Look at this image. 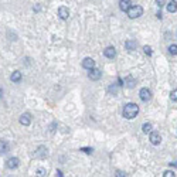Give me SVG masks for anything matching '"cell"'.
<instances>
[{"label":"cell","instance_id":"3","mask_svg":"<svg viewBox=\"0 0 177 177\" xmlns=\"http://www.w3.org/2000/svg\"><path fill=\"white\" fill-rule=\"evenodd\" d=\"M88 76H89V79H92V81H98V79L102 76V72L98 70V68H95V67H94V68H91V70H89Z\"/></svg>","mask_w":177,"mask_h":177},{"label":"cell","instance_id":"28","mask_svg":"<svg viewBox=\"0 0 177 177\" xmlns=\"http://www.w3.org/2000/svg\"><path fill=\"white\" fill-rule=\"evenodd\" d=\"M40 10H41V6H40V4H37V6L34 7V12H40Z\"/></svg>","mask_w":177,"mask_h":177},{"label":"cell","instance_id":"17","mask_svg":"<svg viewBox=\"0 0 177 177\" xmlns=\"http://www.w3.org/2000/svg\"><path fill=\"white\" fill-rule=\"evenodd\" d=\"M10 79H12L13 82H20V81H21V72H20V71H14V72H12Z\"/></svg>","mask_w":177,"mask_h":177},{"label":"cell","instance_id":"31","mask_svg":"<svg viewBox=\"0 0 177 177\" xmlns=\"http://www.w3.org/2000/svg\"><path fill=\"white\" fill-rule=\"evenodd\" d=\"M1 94H3V89L0 88V98H1Z\"/></svg>","mask_w":177,"mask_h":177},{"label":"cell","instance_id":"21","mask_svg":"<svg viewBox=\"0 0 177 177\" xmlns=\"http://www.w3.org/2000/svg\"><path fill=\"white\" fill-rule=\"evenodd\" d=\"M170 99L173 102H177V89H173L170 92Z\"/></svg>","mask_w":177,"mask_h":177},{"label":"cell","instance_id":"10","mask_svg":"<svg viewBox=\"0 0 177 177\" xmlns=\"http://www.w3.org/2000/svg\"><path fill=\"white\" fill-rule=\"evenodd\" d=\"M20 123L24 125V126H28L31 123V118H30V114H23L20 116Z\"/></svg>","mask_w":177,"mask_h":177},{"label":"cell","instance_id":"15","mask_svg":"<svg viewBox=\"0 0 177 177\" xmlns=\"http://www.w3.org/2000/svg\"><path fill=\"white\" fill-rule=\"evenodd\" d=\"M125 47H126L127 51H133V50H136L138 44H136L135 40H126V41H125Z\"/></svg>","mask_w":177,"mask_h":177},{"label":"cell","instance_id":"24","mask_svg":"<svg viewBox=\"0 0 177 177\" xmlns=\"http://www.w3.org/2000/svg\"><path fill=\"white\" fill-rule=\"evenodd\" d=\"M45 174H47V171H45L44 169H38V170H37V176L43 177V176H45Z\"/></svg>","mask_w":177,"mask_h":177},{"label":"cell","instance_id":"2","mask_svg":"<svg viewBox=\"0 0 177 177\" xmlns=\"http://www.w3.org/2000/svg\"><path fill=\"white\" fill-rule=\"evenodd\" d=\"M126 13H127V16H129L130 19H138V17H140V16L143 14V7L139 6V4H136V6H130Z\"/></svg>","mask_w":177,"mask_h":177},{"label":"cell","instance_id":"5","mask_svg":"<svg viewBox=\"0 0 177 177\" xmlns=\"http://www.w3.org/2000/svg\"><path fill=\"white\" fill-rule=\"evenodd\" d=\"M149 140H150V143L154 146L160 145V142H162V136L159 135V132H150V138H149Z\"/></svg>","mask_w":177,"mask_h":177},{"label":"cell","instance_id":"23","mask_svg":"<svg viewBox=\"0 0 177 177\" xmlns=\"http://www.w3.org/2000/svg\"><path fill=\"white\" fill-rule=\"evenodd\" d=\"M145 54H147V55H152V47H149V45H145Z\"/></svg>","mask_w":177,"mask_h":177},{"label":"cell","instance_id":"25","mask_svg":"<svg viewBox=\"0 0 177 177\" xmlns=\"http://www.w3.org/2000/svg\"><path fill=\"white\" fill-rule=\"evenodd\" d=\"M156 4H157L159 9H160V7H163L166 4V0H156Z\"/></svg>","mask_w":177,"mask_h":177},{"label":"cell","instance_id":"16","mask_svg":"<svg viewBox=\"0 0 177 177\" xmlns=\"http://www.w3.org/2000/svg\"><path fill=\"white\" fill-rule=\"evenodd\" d=\"M167 12L169 13H176L177 12V1L176 0H170V3H167Z\"/></svg>","mask_w":177,"mask_h":177},{"label":"cell","instance_id":"27","mask_svg":"<svg viewBox=\"0 0 177 177\" xmlns=\"http://www.w3.org/2000/svg\"><path fill=\"white\" fill-rule=\"evenodd\" d=\"M55 174H57L58 177H63V176H64V174H63V171H61V170H57V171H55Z\"/></svg>","mask_w":177,"mask_h":177},{"label":"cell","instance_id":"26","mask_svg":"<svg viewBox=\"0 0 177 177\" xmlns=\"http://www.w3.org/2000/svg\"><path fill=\"white\" fill-rule=\"evenodd\" d=\"M81 150H82V152H85V153H88V154H91V153H92V149H91V147H82Z\"/></svg>","mask_w":177,"mask_h":177},{"label":"cell","instance_id":"29","mask_svg":"<svg viewBox=\"0 0 177 177\" xmlns=\"http://www.w3.org/2000/svg\"><path fill=\"white\" fill-rule=\"evenodd\" d=\"M118 177H123V176H126L125 173H122V171H118V174H116Z\"/></svg>","mask_w":177,"mask_h":177},{"label":"cell","instance_id":"19","mask_svg":"<svg viewBox=\"0 0 177 177\" xmlns=\"http://www.w3.org/2000/svg\"><path fill=\"white\" fill-rule=\"evenodd\" d=\"M142 130H143V133H150L152 132V123H143V126H142Z\"/></svg>","mask_w":177,"mask_h":177},{"label":"cell","instance_id":"6","mask_svg":"<svg viewBox=\"0 0 177 177\" xmlns=\"http://www.w3.org/2000/svg\"><path fill=\"white\" fill-rule=\"evenodd\" d=\"M123 85H125L126 88L132 89V88H135V87H136V79H135L133 76L127 75L126 78H125V81H123Z\"/></svg>","mask_w":177,"mask_h":177},{"label":"cell","instance_id":"13","mask_svg":"<svg viewBox=\"0 0 177 177\" xmlns=\"http://www.w3.org/2000/svg\"><path fill=\"white\" fill-rule=\"evenodd\" d=\"M34 156H36V157H45V156H47V147H44V146H40L37 150H36Z\"/></svg>","mask_w":177,"mask_h":177},{"label":"cell","instance_id":"18","mask_svg":"<svg viewBox=\"0 0 177 177\" xmlns=\"http://www.w3.org/2000/svg\"><path fill=\"white\" fill-rule=\"evenodd\" d=\"M118 91H119V88H118V85H111V87H109V88H108V92H109V94L111 95H118Z\"/></svg>","mask_w":177,"mask_h":177},{"label":"cell","instance_id":"8","mask_svg":"<svg viewBox=\"0 0 177 177\" xmlns=\"http://www.w3.org/2000/svg\"><path fill=\"white\" fill-rule=\"evenodd\" d=\"M58 16H60V19L67 20L68 17H70V12H68V9H67L65 6H61L60 9H58Z\"/></svg>","mask_w":177,"mask_h":177},{"label":"cell","instance_id":"22","mask_svg":"<svg viewBox=\"0 0 177 177\" xmlns=\"http://www.w3.org/2000/svg\"><path fill=\"white\" fill-rule=\"evenodd\" d=\"M163 176H165V177H174V176H176V173H174V171H171V170H166L165 173H163Z\"/></svg>","mask_w":177,"mask_h":177},{"label":"cell","instance_id":"14","mask_svg":"<svg viewBox=\"0 0 177 177\" xmlns=\"http://www.w3.org/2000/svg\"><path fill=\"white\" fill-rule=\"evenodd\" d=\"M130 7V0H119V9L122 12H127Z\"/></svg>","mask_w":177,"mask_h":177},{"label":"cell","instance_id":"9","mask_svg":"<svg viewBox=\"0 0 177 177\" xmlns=\"http://www.w3.org/2000/svg\"><path fill=\"white\" fill-rule=\"evenodd\" d=\"M103 55L106 58H115V55H116L115 47H106V48L103 50Z\"/></svg>","mask_w":177,"mask_h":177},{"label":"cell","instance_id":"11","mask_svg":"<svg viewBox=\"0 0 177 177\" xmlns=\"http://www.w3.org/2000/svg\"><path fill=\"white\" fill-rule=\"evenodd\" d=\"M82 67H84V68H87V70H91V68H94V67H95V61L92 60V58L87 57L82 61Z\"/></svg>","mask_w":177,"mask_h":177},{"label":"cell","instance_id":"12","mask_svg":"<svg viewBox=\"0 0 177 177\" xmlns=\"http://www.w3.org/2000/svg\"><path fill=\"white\" fill-rule=\"evenodd\" d=\"M9 149H10L9 142H6V140H0V154H6V153L9 152Z\"/></svg>","mask_w":177,"mask_h":177},{"label":"cell","instance_id":"20","mask_svg":"<svg viewBox=\"0 0 177 177\" xmlns=\"http://www.w3.org/2000/svg\"><path fill=\"white\" fill-rule=\"evenodd\" d=\"M169 52L171 55H177V44H173L169 47Z\"/></svg>","mask_w":177,"mask_h":177},{"label":"cell","instance_id":"7","mask_svg":"<svg viewBox=\"0 0 177 177\" xmlns=\"http://www.w3.org/2000/svg\"><path fill=\"white\" fill-rule=\"evenodd\" d=\"M19 159L17 157H10V159H7V162H6V167L7 169H16V167H19Z\"/></svg>","mask_w":177,"mask_h":177},{"label":"cell","instance_id":"30","mask_svg":"<svg viewBox=\"0 0 177 177\" xmlns=\"http://www.w3.org/2000/svg\"><path fill=\"white\" fill-rule=\"evenodd\" d=\"M170 166H173V167H177V162H173V163H170Z\"/></svg>","mask_w":177,"mask_h":177},{"label":"cell","instance_id":"1","mask_svg":"<svg viewBox=\"0 0 177 177\" xmlns=\"http://www.w3.org/2000/svg\"><path fill=\"white\" fill-rule=\"evenodd\" d=\"M139 114V106L136 105V103H126L125 108H123V118H126V119H133V118H136V115Z\"/></svg>","mask_w":177,"mask_h":177},{"label":"cell","instance_id":"4","mask_svg":"<svg viewBox=\"0 0 177 177\" xmlns=\"http://www.w3.org/2000/svg\"><path fill=\"white\" fill-rule=\"evenodd\" d=\"M139 96L143 102H147V101H150V98H152V92L147 88H142L139 92Z\"/></svg>","mask_w":177,"mask_h":177}]
</instances>
